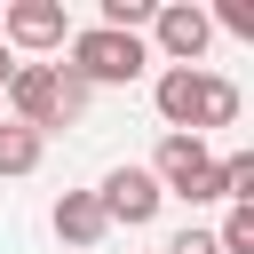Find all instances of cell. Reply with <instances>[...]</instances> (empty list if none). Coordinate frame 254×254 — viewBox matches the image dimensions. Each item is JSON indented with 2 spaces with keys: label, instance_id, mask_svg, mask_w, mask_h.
Here are the masks:
<instances>
[{
  "label": "cell",
  "instance_id": "5bb4252c",
  "mask_svg": "<svg viewBox=\"0 0 254 254\" xmlns=\"http://www.w3.org/2000/svg\"><path fill=\"white\" fill-rule=\"evenodd\" d=\"M8 71H16V56H8V48H0V87H8Z\"/></svg>",
  "mask_w": 254,
  "mask_h": 254
},
{
  "label": "cell",
  "instance_id": "52a82bcc",
  "mask_svg": "<svg viewBox=\"0 0 254 254\" xmlns=\"http://www.w3.org/2000/svg\"><path fill=\"white\" fill-rule=\"evenodd\" d=\"M206 167H214L206 135H167V143H159V159H151V183H159L167 198H183V190H190V183H198Z\"/></svg>",
  "mask_w": 254,
  "mask_h": 254
},
{
  "label": "cell",
  "instance_id": "8fae6325",
  "mask_svg": "<svg viewBox=\"0 0 254 254\" xmlns=\"http://www.w3.org/2000/svg\"><path fill=\"white\" fill-rule=\"evenodd\" d=\"M151 24V0H103V32H135Z\"/></svg>",
  "mask_w": 254,
  "mask_h": 254
},
{
  "label": "cell",
  "instance_id": "277c9868",
  "mask_svg": "<svg viewBox=\"0 0 254 254\" xmlns=\"http://www.w3.org/2000/svg\"><path fill=\"white\" fill-rule=\"evenodd\" d=\"M95 206H103V222H111V230H143V222H159L167 190L151 183V167H111V175H103V190H95Z\"/></svg>",
  "mask_w": 254,
  "mask_h": 254
},
{
  "label": "cell",
  "instance_id": "5b68a950",
  "mask_svg": "<svg viewBox=\"0 0 254 254\" xmlns=\"http://www.w3.org/2000/svg\"><path fill=\"white\" fill-rule=\"evenodd\" d=\"M151 40H159V56H167V71H175V64H198V56H206L214 24H206V8L167 0V8H151Z\"/></svg>",
  "mask_w": 254,
  "mask_h": 254
},
{
  "label": "cell",
  "instance_id": "ba28073f",
  "mask_svg": "<svg viewBox=\"0 0 254 254\" xmlns=\"http://www.w3.org/2000/svg\"><path fill=\"white\" fill-rule=\"evenodd\" d=\"M111 222H103V206H95V190H64L56 198V238H71V246H95Z\"/></svg>",
  "mask_w": 254,
  "mask_h": 254
},
{
  "label": "cell",
  "instance_id": "3957f363",
  "mask_svg": "<svg viewBox=\"0 0 254 254\" xmlns=\"http://www.w3.org/2000/svg\"><path fill=\"white\" fill-rule=\"evenodd\" d=\"M143 71H151V48L135 32H103V24L71 32V79L79 87H135Z\"/></svg>",
  "mask_w": 254,
  "mask_h": 254
},
{
  "label": "cell",
  "instance_id": "7a4b0ae2",
  "mask_svg": "<svg viewBox=\"0 0 254 254\" xmlns=\"http://www.w3.org/2000/svg\"><path fill=\"white\" fill-rule=\"evenodd\" d=\"M0 103L16 111V127H32V135H48V127H64V119H79V103H87V87L64 71V64H16L8 71V87H0Z\"/></svg>",
  "mask_w": 254,
  "mask_h": 254
},
{
  "label": "cell",
  "instance_id": "4fadbf2b",
  "mask_svg": "<svg viewBox=\"0 0 254 254\" xmlns=\"http://www.w3.org/2000/svg\"><path fill=\"white\" fill-rule=\"evenodd\" d=\"M206 24H222V32H254V8H238V0H230V8H222V16H206Z\"/></svg>",
  "mask_w": 254,
  "mask_h": 254
},
{
  "label": "cell",
  "instance_id": "6da1fadb",
  "mask_svg": "<svg viewBox=\"0 0 254 254\" xmlns=\"http://www.w3.org/2000/svg\"><path fill=\"white\" fill-rule=\"evenodd\" d=\"M151 103H159L167 135H206V127H230V119H238V87H230V79H214V71H198V64L159 71Z\"/></svg>",
  "mask_w": 254,
  "mask_h": 254
},
{
  "label": "cell",
  "instance_id": "9c48e42d",
  "mask_svg": "<svg viewBox=\"0 0 254 254\" xmlns=\"http://www.w3.org/2000/svg\"><path fill=\"white\" fill-rule=\"evenodd\" d=\"M40 151H48V135H32V127H0V175H32L40 167Z\"/></svg>",
  "mask_w": 254,
  "mask_h": 254
},
{
  "label": "cell",
  "instance_id": "30bf717a",
  "mask_svg": "<svg viewBox=\"0 0 254 254\" xmlns=\"http://www.w3.org/2000/svg\"><path fill=\"white\" fill-rule=\"evenodd\" d=\"M214 246H222V254H254V206H246V198H238V206L222 214V230H214Z\"/></svg>",
  "mask_w": 254,
  "mask_h": 254
},
{
  "label": "cell",
  "instance_id": "8992f818",
  "mask_svg": "<svg viewBox=\"0 0 254 254\" xmlns=\"http://www.w3.org/2000/svg\"><path fill=\"white\" fill-rule=\"evenodd\" d=\"M0 32L16 48H64L71 40V16H64V0H8L0 8Z\"/></svg>",
  "mask_w": 254,
  "mask_h": 254
},
{
  "label": "cell",
  "instance_id": "7c38bea8",
  "mask_svg": "<svg viewBox=\"0 0 254 254\" xmlns=\"http://www.w3.org/2000/svg\"><path fill=\"white\" fill-rule=\"evenodd\" d=\"M167 254H222V246H214V230H183V238H175Z\"/></svg>",
  "mask_w": 254,
  "mask_h": 254
}]
</instances>
